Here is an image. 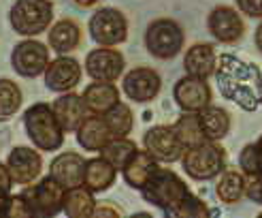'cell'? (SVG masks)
Returning <instances> with one entry per match:
<instances>
[{"label": "cell", "instance_id": "6da1fadb", "mask_svg": "<svg viewBox=\"0 0 262 218\" xmlns=\"http://www.w3.org/2000/svg\"><path fill=\"white\" fill-rule=\"evenodd\" d=\"M24 126L30 141L41 152H56L64 144V128L60 126L49 103H34L24 113Z\"/></svg>", "mask_w": 262, "mask_h": 218}, {"label": "cell", "instance_id": "7a4b0ae2", "mask_svg": "<svg viewBox=\"0 0 262 218\" xmlns=\"http://www.w3.org/2000/svg\"><path fill=\"white\" fill-rule=\"evenodd\" d=\"M181 167L188 177L196 182H207L226 169V150L222 148L220 141L205 139L192 148H186L181 156Z\"/></svg>", "mask_w": 262, "mask_h": 218}, {"label": "cell", "instance_id": "3957f363", "mask_svg": "<svg viewBox=\"0 0 262 218\" xmlns=\"http://www.w3.org/2000/svg\"><path fill=\"white\" fill-rule=\"evenodd\" d=\"M141 192H143V199L147 203L164 210L166 216H171L179 205L186 201V197L192 190L175 171L166 169V167H158V171L154 173V177L149 180L147 186Z\"/></svg>", "mask_w": 262, "mask_h": 218}, {"label": "cell", "instance_id": "277c9868", "mask_svg": "<svg viewBox=\"0 0 262 218\" xmlns=\"http://www.w3.org/2000/svg\"><path fill=\"white\" fill-rule=\"evenodd\" d=\"M19 195L24 197L26 205H28L32 218H49L64 210L67 188L54 175H45V177H38L34 184H28Z\"/></svg>", "mask_w": 262, "mask_h": 218}, {"label": "cell", "instance_id": "5b68a950", "mask_svg": "<svg viewBox=\"0 0 262 218\" xmlns=\"http://www.w3.org/2000/svg\"><path fill=\"white\" fill-rule=\"evenodd\" d=\"M11 28L21 36H38L51 28L54 5L51 0H17L9 11Z\"/></svg>", "mask_w": 262, "mask_h": 218}, {"label": "cell", "instance_id": "8992f818", "mask_svg": "<svg viewBox=\"0 0 262 218\" xmlns=\"http://www.w3.org/2000/svg\"><path fill=\"white\" fill-rule=\"evenodd\" d=\"M186 43V32L171 17H158L149 22L145 30V47L158 60H173Z\"/></svg>", "mask_w": 262, "mask_h": 218}, {"label": "cell", "instance_id": "52a82bcc", "mask_svg": "<svg viewBox=\"0 0 262 218\" xmlns=\"http://www.w3.org/2000/svg\"><path fill=\"white\" fill-rule=\"evenodd\" d=\"M90 38L102 47H115L128 38V19L120 9L102 7L90 17Z\"/></svg>", "mask_w": 262, "mask_h": 218}, {"label": "cell", "instance_id": "ba28073f", "mask_svg": "<svg viewBox=\"0 0 262 218\" xmlns=\"http://www.w3.org/2000/svg\"><path fill=\"white\" fill-rule=\"evenodd\" d=\"M49 47L36 38L28 36L19 41L15 47H13V54H11V64L21 77H38V75H45L47 67H49Z\"/></svg>", "mask_w": 262, "mask_h": 218}, {"label": "cell", "instance_id": "9c48e42d", "mask_svg": "<svg viewBox=\"0 0 262 218\" xmlns=\"http://www.w3.org/2000/svg\"><path fill=\"white\" fill-rule=\"evenodd\" d=\"M207 30L220 43H239L245 34L243 13L228 5H217L207 15Z\"/></svg>", "mask_w": 262, "mask_h": 218}, {"label": "cell", "instance_id": "30bf717a", "mask_svg": "<svg viewBox=\"0 0 262 218\" xmlns=\"http://www.w3.org/2000/svg\"><path fill=\"white\" fill-rule=\"evenodd\" d=\"M173 101L177 103V107L181 111L199 113L211 105L213 92L207 80H201V77H194V75H183L173 86Z\"/></svg>", "mask_w": 262, "mask_h": 218}, {"label": "cell", "instance_id": "8fae6325", "mask_svg": "<svg viewBox=\"0 0 262 218\" xmlns=\"http://www.w3.org/2000/svg\"><path fill=\"white\" fill-rule=\"evenodd\" d=\"M143 146L158 163H177L181 161L186 146L179 141L173 126H151L149 131L143 135Z\"/></svg>", "mask_w": 262, "mask_h": 218}, {"label": "cell", "instance_id": "7c38bea8", "mask_svg": "<svg viewBox=\"0 0 262 218\" xmlns=\"http://www.w3.org/2000/svg\"><path fill=\"white\" fill-rule=\"evenodd\" d=\"M126 69V58L115 47L98 45L85 58V75L94 82H115Z\"/></svg>", "mask_w": 262, "mask_h": 218}, {"label": "cell", "instance_id": "4fadbf2b", "mask_svg": "<svg viewBox=\"0 0 262 218\" xmlns=\"http://www.w3.org/2000/svg\"><path fill=\"white\" fill-rule=\"evenodd\" d=\"M162 80L151 67H135L122 77V92L135 103H149L160 94Z\"/></svg>", "mask_w": 262, "mask_h": 218}, {"label": "cell", "instance_id": "5bb4252c", "mask_svg": "<svg viewBox=\"0 0 262 218\" xmlns=\"http://www.w3.org/2000/svg\"><path fill=\"white\" fill-rule=\"evenodd\" d=\"M7 167L11 171V177L15 184L28 186L32 182H36L38 175L43 171V158L34 148L28 146H17L13 148L9 158H7Z\"/></svg>", "mask_w": 262, "mask_h": 218}, {"label": "cell", "instance_id": "9a60e30c", "mask_svg": "<svg viewBox=\"0 0 262 218\" xmlns=\"http://www.w3.org/2000/svg\"><path fill=\"white\" fill-rule=\"evenodd\" d=\"M81 75H83V69L75 58L58 56L56 60L49 62V67L45 71V86L51 92H58V94L71 92V90L79 86Z\"/></svg>", "mask_w": 262, "mask_h": 218}, {"label": "cell", "instance_id": "2e32d148", "mask_svg": "<svg viewBox=\"0 0 262 218\" xmlns=\"http://www.w3.org/2000/svg\"><path fill=\"white\" fill-rule=\"evenodd\" d=\"M51 107H54V113L60 122V126L64 128V133H77V128H79L85 118L92 113L85 105V101L81 94L77 92H62L54 103H51Z\"/></svg>", "mask_w": 262, "mask_h": 218}, {"label": "cell", "instance_id": "e0dca14e", "mask_svg": "<svg viewBox=\"0 0 262 218\" xmlns=\"http://www.w3.org/2000/svg\"><path fill=\"white\" fill-rule=\"evenodd\" d=\"M85 158L77 152H62L49 165V175H54L64 188H77L83 186V173H85Z\"/></svg>", "mask_w": 262, "mask_h": 218}, {"label": "cell", "instance_id": "ac0fdd59", "mask_svg": "<svg viewBox=\"0 0 262 218\" xmlns=\"http://www.w3.org/2000/svg\"><path fill=\"white\" fill-rule=\"evenodd\" d=\"M158 161H156L147 150H137L130 161L124 165L122 169V175L126 180V184L130 188H137V190H143L147 186V182L154 177V173L158 171Z\"/></svg>", "mask_w": 262, "mask_h": 218}, {"label": "cell", "instance_id": "d6986e66", "mask_svg": "<svg viewBox=\"0 0 262 218\" xmlns=\"http://www.w3.org/2000/svg\"><path fill=\"white\" fill-rule=\"evenodd\" d=\"M217 67V54L211 43H194L188 47L183 54V69L186 75L201 77V80H209Z\"/></svg>", "mask_w": 262, "mask_h": 218}, {"label": "cell", "instance_id": "ffe728a7", "mask_svg": "<svg viewBox=\"0 0 262 218\" xmlns=\"http://www.w3.org/2000/svg\"><path fill=\"white\" fill-rule=\"evenodd\" d=\"M47 41L58 56H69L81 45V26L69 17L58 19L56 24H51Z\"/></svg>", "mask_w": 262, "mask_h": 218}, {"label": "cell", "instance_id": "44dd1931", "mask_svg": "<svg viewBox=\"0 0 262 218\" xmlns=\"http://www.w3.org/2000/svg\"><path fill=\"white\" fill-rule=\"evenodd\" d=\"M113 139L107 122L98 113H90L85 122L77 128V141L85 152H100Z\"/></svg>", "mask_w": 262, "mask_h": 218}, {"label": "cell", "instance_id": "7402d4cb", "mask_svg": "<svg viewBox=\"0 0 262 218\" xmlns=\"http://www.w3.org/2000/svg\"><path fill=\"white\" fill-rule=\"evenodd\" d=\"M81 96L92 113L102 115L120 103V88L113 82H92Z\"/></svg>", "mask_w": 262, "mask_h": 218}, {"label": "cell", "instance_id": "603a6c76", "mask_svg": "<svg viewBox=\"0 0 262 218\" xmlns=\"http://www.w3.org/2000/svg\"><path fill=\"white\" fill-rule=\"evenodd\" d=\"M199 124L205 139L209 141H222L230 131V113L224 107H213L209 105L203 111H199Z\"/></svg>", "mask_w": 262, "mask_h": 218}, {"label": "cell", "instance_id": "cb8c5ba5", "mask_svg": "<svg viewBox=\"0 0 262 218\" xmlns=\"http://www.w3.org/2000/svg\"><path fill=\"white\" fill-rule=\"evenodd\" d=\"M117 169L107 161V158H90L85 163V173H83V186L90 188L92 192H102L113 186Z\"/></svg>", "mask_w": 262, "mask_h": 218}, {"label": "cell", "instance_id": "d4e9b609", "mask_svg": "<svg viewBox=\"0 0 262 218\" xmlns=\"http://www.w3.org/2000/svg\"><path fill=\"white\" fill-rule=\"evenodd\" d=\"M215 195L226 205L239 203L245 197V173L241 169H224L217 175Z\"/></svg>", "mask_w": 262, "mask_h": 218}, {"label": "cell", "instance_id": "484cf974", "mask_svg": "<svg viewBox=\"0 0 262 218\" xmlns=\"http://www.w3.org/2000/svg\"><path fill=\"white\" fill-rule=\"evenodd\" d=\"M96 210V201H94V192L85 186H77L69 188L67 197H64V214L69 218H92Z\"/></svg>", "mask_w": 262, "mask_h": 218}, {"label": "cell", "instance_id": "4316f807", "mask_svg": "<svg viewBox=\"0 0 262 218\" xmlns=\"http://www.w3.org/2000/svg\"><path fill=\"white\" fill-rule=\"evenodd\" d=\"M137 150L139 148H137V144L133 139H128V137H113L109 144L100 150V156L107 158L117 171H122L124 165L130 161V156H133Z\"/></svg>", "mask_w": 262, "mask_h": 218}, {"label": "cell", "instance_id": "83f0119b", "mask_svg": "<svg viewBox=\"0 0 262 218\" xmlns=\"http://www.w3.org/2000/svg\"><path fill=\"white\" fill-rule=\"evenodd\" d=\"M102 118L107 122L113 137H128L135 126V113L128 105H124L122 101L117 103L115 107H111L107 113H102Z\"/></svg>", "mask_w": 262, "mask_h": 218}, {"label": "cell", "instance_id": "f1b7e54d", "mask_svg": "<svg viewBox=\"0 0 262 218\" xmlns=\"http://www.w3.org/2000/svg\"><path fill=\"white\" fill-rule=\"evenodd\" d=\"M173 128H175L179 141L186 148H192L196 144H201V141H205V135H203L201 124H199V113H186L183 111V115L177 118Z\"/></svg>", "mask_w": 262, "mask_h": 218}, {"label": "cell", "instance_id": "f546056e", "mask_svg": "<svg viewBox=\"0 0 262 218\" xmlns=\"http://www.w3.org/2000/svg\"><path fill=\"white\" fill-rule=\"evenodd\" d=\"M21 90L13 80H0V118H11L21 107Z\"/></svg>", "mask_w": 262, "mask_h": 218}, {"label": "cell", "instance_id": "4dcf8cb0", "mask_svg": "<svg viewBox=\"0 0 262 218\" xmlns=\"http://www.w3.org/2000/svg\"><path fill=\"white\" fill-rule=\"evenodd\" d=\"M171 216H177V218H203V216H209V208H207L205 201H201L199 197L190 192V195L186 197V201H183Z\"/></svg>", "mask_w": 262, "mask_h": 218}, {"label": "cell", "instance_id": "1f68e13d", "mask_svg": "<svg viewBox=\"0 0 262 218\" xmlns=\"http://www.w3.org/2000/svg\"><path fill=\"white\" fill-rule=\"evenodd\" d=\"M234 5L245 17L262 19V0H234Z\"/></svg>", "mask_w": 262, "mask_h": 218}, {"label": "cell", "instance_id": "d6a6232c", "mask_svg": "<svg viewBox=\"0 0 262 218\" xmlns=\"http://www.w3.org/2000/svg\"><path fill=\"white\" fill-rule=\"evenodd\" d=\"M13 177H11V171H9V167H7V163L3 165L0 163V190H9L11 192V188H13Z\"/></svg>", "mask_w": 262, "mask_h": 218}, {"label": "cell", "instance_id": "836d02e7", "mask_svg": "<svg viewBox=\"0 0 262 218\" xmlns=\"http://www.w3.org/2000/svg\"><path fill=\"white\" fill-rule=\"evenodd\" d=\"M11 199H13V195L9 190H0V218H9Z\"/></svg>", "mask_w": 262, "mask_h": 218}, {"label": "cell", "instance_id": "e575fe53", "mask_svg": "<svg viewBox=\"0 0 262 218\" xmlns=\"http://www.w3.org/2000/svg\"><path fill=\"white\" fill-rule=\"evenodd\" d=\"M122 212L113 210V205H96L94 210V216H120Z\"/></svg>", "mask_w": 262, "mask_h": 218}, {"label": "cell", "instance_id": "d590c367", "mask_svg": "<svg viewBox=\"0 0 262 218\" xmlns=\"http://www.w3.org/2000/svg\"><path fill=\"white\" fill-rule=\"evenodd\" d=\"M254 45H256V49L262 54V22L258 24V28H256V32H254Z\"/></svg>", "mask_w": 262, "mask_h": 218}, {"label": "cell", "instance_id": "8d00e7d4", "mask_svg": "<svg viewBox=\"0 0 262 218\" xmlns=\"http://www.w3.org/2000/svg\"><path fill=\"white\" fill-rule=\"evenodd\" d=\"M254 150H256L258 165H260V171H262V135L258 137V141H254ZM260 171H258V173H260Z\"/></svg>", "mask_w": 262, "mask_h": 218}, {"label": "cell", "instance_id": "74e56055", "mask_svg": "<svg viewBox=\"0 0 262 218\" xmlns=\"http://www.w3.org/2000/svg\"><path fill=\"white\" fill-rule=\"evenodd\" d=\"M73 3H75L77 7H83V9H88V7H94V5H98V0H73Z\"/></svg>", "mask_w": 262, "mask_h": 218}]
</instances>
